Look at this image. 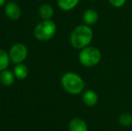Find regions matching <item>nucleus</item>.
Here are the masks:
<instances>
[{"instance_id":"2eb2a0df","label":"nucleus","mask_w":132,"mask_h":131,"mask_svg":"<svg viewBox=\"0 0 132 131\" xmlns=\"http://www.w3.org/2000/svg\"><path fill=\"white\" fill-rule=\"evenodd\" d=\"M118 122L122 127H129L132 125V115L129 113H122L119 116Z\"/></svg>"},{"instance_id":"9b49d317","label":"nucleus","mask_w":132,"mask_h":131,"mask_svg":"<svg viewBox=\"0 0 132 131\" xmlns=\"http://www.w3.org/2000/svg\"><path fill=\"white\" fill-rule=\"evenodd\" d=\"M39 14L42 20H51L54 14V10L51 5H48V4H44L40 6Z\"/></svg>"},{"instance_id":"dca6fc26","label":"nucleus","mask_w":132,"mask_h":131,"mask_svg":"<svg viewBox=\"0 0 132 131\" xmlns=\"http://www.w3.org/2000/svg\"><path fill=\"white\" fill-rule=\"evenodd\" d=\"M127 0H109V3L112 5L113 7L116 8H120V7L123 6L125 5Z\"/></svg>"},{"instance_id":"f03ea898","label":"nucleus","mask_w":132,"mask_h":131,"mask_svg":"<svg viewBox=\"0 0 132 131\" xmlns=\"http://www.w3.org/2000/svg\"><path fill=\"white\" fill-rule=\"evenodd\" d=\"M61 84L68 93L73 95H77L83 93L85 86L84 79L74 72H68L64 74L61 78Z\"/></svg>"},{"instance_id":"6e6552de","label":"nucleus","mask_w":132,"mask_h":131,"mask_svg":"<svg viewBox=\"0 0 132 131\" xmlns=\"http://www.w3.org/2000/svg\"><path fill=\"white\" fill-rule=\"evenodd\" d=\"M68 129L69 131H88V126L83 119L75 118L70 120Z\"/></svg>"},{"instance_id":"f257e3e1","label":"nucleus","mask_w":132,"mask_h":131,"mask_svg":"<svg viewBox=\"0 0 132 131\" xmlns=\"http://www.w3.org/2000/svg\"><path fill=\"white\" fill-rule=\"evenodd\" d=\"M94 32L90 26L82 24L77 26L70 35V43L75 49H82L88 47L93 40Z\"/></svg>"},{"instance_id":"20e7f679","label":"nucleus","mask_w":132,"mask_h":131,"mask_svg":"<svg viewBox=\"0 0 132 131\" xmlns=\"http://www.w3.org/2000/svg\"><path fill=\"white\" fill-rule=\"evenodd\" d=\"M57 32V26L51 20H43L34 29V36L39 40H49Z\"/></svg>"},{"instance_id":"7ed1b4c3","label":"nucleus","mask_w":132,"mask_h":131,"mask_svg":"<svg viewBox=\"0 0 132 131\" xmlns=\"http://www.w3.org/2000/svg\"><path fill=\"white\" fill-rule=\"evenodd\" d=\"M78 59L80 63L85 67H93L101 62L102 53L98 48L88 46L80 49Z\"/></svg>"},{"instance_id":"ddd939ff","label":"nucleus","mask_w":132,"mask_h":131,"mask_svg":"<svg viewBox=\"0 0 132 131\" xmlns=\"http://www.w3.org/2000/svg\"><path fill=\"white\" fill-rule=\"evenodd\" d=\"M14 75L16 78L20 79V80H23V79L26 78V76L28 75V68L26 67V66H24L23 64L20 63L17 64L14 68Z\"/></svg>"},{"instance_id":"a211bd4d","label":"nucleus","mask_w":132,"mask_h":131,"mask_svg":"<svg viewBox=\"0 0 132 131\" xmlns=\"http://www.w3.org/2000/svg\"><path fill=\"white\" fill-rule=\"evenodd\" d=\"M10 1H13V0H10Z\"/></svg>"},{"instance_id":"39448f33","label":"nucleus","mask_w":132,"mask_h":131,"mask_svg":"<svg viewBox=\"0 0 132 131\" xmlns=\"http://www.w3.org/2000/svg\"><path fill=\"white\" fill-rule=\"evenodd\" d=\"M28 54L27 48L22 43H16L10 49L9 58L10 60L14 64H20L26 58Z\"/></svg>"},{"instance_id":"f3484780","label":"nucleus","mask_w":132,"mask_h":131,"mask_svg":"<svg viewBox=\"0 0 132 131\" xmlns=\"http://www.w3.org/2000/svg\"><path fill=\"white\" fill-rule=\"evenodd\" d=\"M5 0H0V7L5 5Z\"/></svg>"},{"instance_id":"423d86ee","label":"nucleus","mask_w":132,"mask_h":131,"mask_svg":"<svg viewBox=\"0 0 132 131\" xmlns=\"http://www.w3.org/2000/svg\"><path fill=\"white\" fill-rule=\"evenodd\" d=\"M5 13L8 18L12 20H17L21 16V8L14 1H10L5 5Z\"/></svg>"},{"instance_id":"f8f14e48","label":"nucleus","mask_w":132,"mask_h":131,"mask_svg":"<svg viewBox=\"0 0 132 131\" xmlns=\"http://www.w3.org/2000/svg\"><path fill=\"white\" fill-rule=\"evenodd\" d=\"M80 0H57V5L63 11H70L78 5Z\"/></svg>"},{"instance_id":"6ab92c4d","label":"nucleus","mask_w":132,"mask_h":131,"mask_svg":"<svg viewBox=\"0 0 132 131\" xmlns=\"http://www.w3.org/2000/svg\"><path fill=\"white\" fill-rule=\"evenodd\" d=\"M90 1H93V0H90Z\"/></svg>"},{"instance_id":"4468645a","label":"nucleus","mask_w":132,"mask_h":131,"mask_svg":"<svg viewBox=\"0 0 132 131\" xmlns=\"http://www.w3.org/2000/svg\"><path fill=\"white\" fill-rule=\"evenodd\" d=\"M9 62H10L9 54H7L4 49H0V72L6 69L7 66H9Z\"/></svg>"},{"instance_id":"0eeeda50","label":"nucleus","mask_w":132,"mask_h":131,"mask_svg":"<svg viewBox=\"0 0 132 131\" xmlns=\"http://www.w3.org/2000/svg\"><path fill=\"white\" fill-rule=\"evenodd\" d=\"M82 100L86 106L94 107L98 103L99 97L96 92H94V90H86L82 94Z\"/></svg>"},{"instance_id":"1a4fd4ad","label":"nucleus","mask_w":132,"mask_h":131,"mask_svg":"<svg viewBox=\"0 0 132 131\" xmlns=\"http://www.w3.org/2000/svg\"><path fill=\"white\" fill-rule=\"evenodd\" d=\"M83 21L88 26L95 24L98 21V13L94 9H87L83 14Z\"/></svg>"},{"instance_id":"9d476101","label":"nucleus","mask_w":132,"mask_h":131,"mask_svg":"<svg viewBox=\"0 0 132 131\" xmlns=\"http://www.w3.org/2000/svg\"><path fill=\"white\" fill-rule=\"evenodd\" d=\"M14 82V75L10 70L5 69L0 72V83L5 86H10Z\"/></svg>"}]
</instances>
